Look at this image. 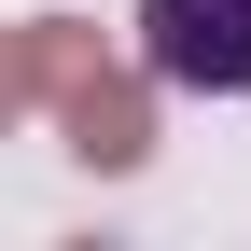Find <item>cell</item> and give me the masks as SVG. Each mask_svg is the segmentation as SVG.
<instances>
[{
  "label": "cell",
  "instance_id": "cell-1",
  "mask_svg": "<svg viewBox=\"0 0 251 251\" xmlns=\"http://www.w3.org/2000/svg\"><path fill=\"white\" fill-rule=\"evenodd\" d=\"M28 112H56L70 126V153L84 168H140L153 153V112H140V84L98 56V28H70V14H42L28 28Z\"/></svg>",
  "mask_w": 251,
  "mask_h": 251
},
{
  "label": "cell",
  "instance_id": "cell-2",
  "mask_svg": "<svg viewBox=\"0 0 251 251\" xmlns=\"http://www.w3.org/2000/svg\"><path fill=\"white\" fill-rule=\"evenodd\" d=\"M140 70L181 98H251V0H140Z\"/></svg>",
  "mask_w": 251,
  "mask_h": 251
},
{
  "label": "cell",
  "instance_id": "cell-3",
  "mask_svg": "<svg viewBox=\"0 0 251 251\" xmlns=\"http://www.w3.org/2000/svg\"><path fill=\"white\" fill-rule=\"evenodd\" d=\"M28 112V28H0V126Z\"/></svg>",
  "mask_w": 251,
  "mask_h": 251
}]
</instances>
